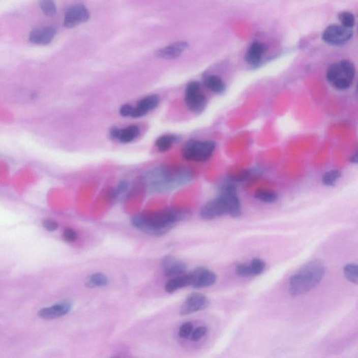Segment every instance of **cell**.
I'll return each instance as SVG.
<instances>
[{
  "label": "cell",
  "mask_w": 358,
  "mask_h": 358,
  "mask_svg": "<svg viewBox=\"0 0 358 358\" xmlns=\"http://www.w3.org/2000/svg\"><path fill=\"white\" fill-rule=\"evenodd\" d=\"M192 172L180 166H158L144 176L145 188L151 193H165L182 187L191 182Z\"/></svg>",
  "instance_id": "cell-1"
},
{
  "label": "cell",
  "mask_w": 358,
  "mask_h": 358,
  "mask_svg": "<svg viewBox=\"0 0 358 358\" xmlns=\"http://www.w3.org/2000/svg\"><path fill=\"white\" fill-rule=\"evenodd\" d=\"M183 218L182 212L166 210L150 216L137 215L132 218V224L136 228L147 234L161 236L170 230Z\"/></svg>",
  "instance_id": "cell-2"
},
{
  "label": "cell",
  "mask_w": 358,
  "mask_h": 358,
  "mask_svg": "<svg viewBox=\"0 0 358 358\" xmlns=\"http://www.w3.org/2000/svg\"><path fill=\"white\" fill-rule=\"evenodd\" d=\"M322 261L315 260L305 264L289 281V292L293 296L307 293L319 284L325 274Z\"/></svg>",
  "instance_id": "cell-3"
},
{
  "label": "cell",
  "mask_w": 358,
  "mask_h": 358,
  "mask_svg": "<svg viewBox=\"0 0 358 358\" xmlns=\"http://www.w3.org/2000/svg\"><path fill=\"white\" fill-rule=\"evenodd\" d=\"M216 147V143L213 141L190 140L184 145L183 156L190 161L206 162L212 158Z\"/></svg>",
  "instance_id": "cell-4"
},
{
  "label": "cell",
  "mask_w": 358,
  "mask_h": 358,
  "mask_svg": "<svg viewBox=\"0 0 358 358\" xmlns=\"http://www.w3.org/2000/svg\"><path fill=\"white\" fill-rule=\"evenodd\" d=\"M185 103L194 113H200L206 108V98L201 92L198 82L192 81L188 84L185 91Z\"/></svg>",
  "instance_id": "cell-5"
},
{
  "label": "cell",
  "mask_w": 358,
  "mask_h": 358,
  "mask_svg": "<svg viewBox=\"0 0 358 358\" xmlns=\"http://www.w3.org/2000/svg\"><path fill=\"white\" fill-rule=\"evenodd\" d=\"M353 36L352 29L341 25H331L324 29L322 39L326 44L339 46L347 44Z\"/></svg>",
  "instance_id": "cell-6"
},
{
  "label": "cell",
  "mask_w": 358,
  "mask_h": 358,
  "mask_svg": "<svg viewBox=\"0 0 358 358\" xmlns=\"http://www.w3.org/2000/svg\"><path fill=\"white\" fill-rule=\"evenodd\" d=\"M355 75V66L351 62L341 61L333 63L328 67L326 77L330 83H333L340 78H347L352 81Z\"/></svg>",
  "instance_id": "cell-7"
},
{
  "label": "cell",
  "mask_w": 358,
  "mask_h": 358,
  "mask_svg": "<svg viewBox=\"0 0 358 358\" xmlns=\"http://www.w3.org/2000/svg\"><path fill=\"white\" fill-rule=\"evenodd\" d=\"M219 197L226 207L227 214L234 218L242 214V206L234 186L227 185L222 188Z\"/></svg>",
  "instance_id": "cell-8"
},
{
  "label": "cell",
  "mask_w": 358,
  "mask_h": 358,
  "mask_svg": "<svg viewBox=\"0 0 358 358\" xmlns=\"http://www.w3.org/2000/svg\"><path fill=\"white\" fill-rule=\"evenodd\" d=\"M90 18V13L85 6L76 5L67 9L64 19V26L67 28H74L80 24L87 22Z\"/></svg>",
  "instance_id": "cell-9"
},
{
  "label": "cell",
  "mask_w": 358,
  "mask_h": 358,
  "mask_svg": "<svg viewBox=\"0 0 358 358\" xmlns=\"http://www.w3.org/2000/svg\"><path fill=\"white\" fill-rule=\"evenodd\" d=\"M194 288L200 289L212 286L216 282L217 277L214 272L205 267L195 268L188 274Z\"/></svg>",
  "instance_id": "cell-10"
},
{
  "label": "cell",
  "mask_w": 358,
  "mask_h": 358,
  "mask_svg": "<svg viewBox=\"0 0 358 358\" xmlns=\"http://www.w3.org/2000/svg\"><path fill=\"white\" fill-rule=\"evenodd\" d=\"M208 303L210 301L204 294L194 292L190 294L183 304L180 309V314L185 316L203 310L208 307Z\"/></svg>",
  "instance_id": "cell-11"
},
{
  "label": "cell",
  "mask_w": 358,
  "mask_h": 358,
  "mask_svg": "<svg viewBox=\"0 0 358 358\" xmlns=\"http://www.w3.org/2000/svg\"><path fill=\"white\" fill-rule=\"evenodd\" d=\"M160 98L158 95H151L138 101L137 105L132 106L130 117L139 118L145 116L147 113L156 109L159 105Z\"/></svg>",
  "instance_id": "cell-12"
},
{
  "label": "cell",
  "mask_w": 358,
  "mask_h": 358,
  "mask_svg": "<svg viewBox=\"0 0 358 358\" xmlns=\"http://www.w3.org/2000/svg\"><path fill=\"white\" fill-rule=\"evenodd\" d=\"M225 214H227L226 207L219 196L217 198L206 203L200 211L201 217L208 221L221 217Z\"/></svg>",
  "instance_id": "cell-13"
},
{
  "label": "cell",
  "mask_w": 358,
  "mask_h": 358,
  "mask_svg": "<svg viewBox=\"0 0 358 358\" xmlns=\"http://www.w3.org/2000/svg\"><path fill=\"white\" fill-rule=\"evenodd\" d=\"M57 29L53 26H46L33 29L29 34V40L32 44L37 45L49 44L55 37Z\"/></svg>",
  "instance_id": "cell-14"
},
{
  "label": "cell",
  "mask_w": 358,
  "mask_h": 358,
  "mask_svg": "<svg viewBox=\"0 0 358 358\" xmlns=\"http://www.w3.org/2000/svg\"><path fill=\"white\" fill-rule=\"evenodd\" d=\"M162 270L166 277H175L186 274L187 266L175 257H166L162 262Z\"/></svg>",
  "instance_id": "cell-15"
},
{
  "label": "cell",
  "mask_w": 358,
  "mask_h": 358,
  "mask_svg": "<svg viewBox=\"0 0 358 358\" xmlns=\"http://www.w3.org/2000/svg\"><path fill=\"white\" fill-rule=\"evenodd\" d=\"M188 48V42H178L158 50L156 54L160 58L174 59L180 57Z\"/></svg>",
  "instance_id": "cell-16"
},
{
  "label": "cell",
  "mask_w": 358,
  "mask_h": 358,
  "mask_svg": "<svg viewBox=\"0 0 358 358\" xmlns=\"http://www.w3.org/2000/svg\"><path fill=\"white\" fill-rule=\"evenodd\" d=\"M72 305L69 302H64L51 307L44 308L39 312V316L43 319H55L59 318L70 312Z\"/></svg>",
  "instance_id": "cell-17"
},
{
  "label": "cell",
  "mask_w": 358,
  "mask_h": 358,
  "mask_svg": "<svg viewBox=\"0 0 358 358\" xmlns=\"http://www.w3.org/2000/svg\"><path fill=\"white\" fill-rule=\"evenodd\" d=\"M266 46L260 42L252 43L245 54L246 63L251 65H257L262 61L263 55L266 53Z\"/></svg>",
  "instance_id": "cell-18"
},
{
  "label": "cell",
  "mask_w": 358,
  "mask_h": 358,
  "mask_svg": "<svg viewBox=\"0 0 358 358\" xmlns=\"http://www.w3.org/2000/svg\"><path fill=\"white\" fill-rule=\"evenodd\" d=\"M190 285H191V281H190L189 275L188 274H184L183 275L173 277L172 279L167 281L165 284V289L166 292L172 293L179 289L189 286Z\"/></svg>",
  "instance_id": "cell-19"
},
{
  "label": "cell",
  "mask_w": 358,
  "mask_h": 358,
  "mask_svg": "<svg viewBox=\"0 0 358 358\" xmlns=\"http://www.w3.org/2000/svg\"><path fill=\"white\" fill-rule=\"evenodd\" d=\"M140 129L135 125L129 126L127 128L119 129L117 131L116 139L123 143H131L139 137Z\"/></svg>",
  "instance_id": "cell-20"
},
{
  "label": "cell",
  "mask_w": 358,
  "mask_h": 358,
  "mask_svg": "<svg viewBox=\"0 0 358 358\" xmlns=\"http://www.w3.org/2000/svg\"><path fill=\"white\" fill-rule=\"evenodd\" d=\"M204 85L212 92L223 93L225 90V84L219 76L216 75H206L204 78Z\"/></svg>",
  "instance_id": "cell-21"
},
{
  "label": "cell",
  "mask_w": 358,
  "mask_h": 358,
  "mask_svg": "<svg viewBox=\"0 0 358 358\" xmlns=\"http://www.w3.org/2000/svg\"><path fill=\"white\" fill-rule=\"evenodd\" d=\"M177 137L171 134H165V135L160 136L157 139L156 141V146L158 150L161 153L167 152L172 148L173 143L176 142Z\"/></svg>",
  "instance_id": "cell-22"
},
{
  "label": "cell",
  "mask_w": 358,
  "mask_h": 358,
  "mask_svg": "<svg viewBox=\"0 0 358 358\" xmlns=\"http://www.w3.org/2000/svg\"><path fill=\"white\" fill-rule=\"evenodd\" d=\"M255 197L262 202L270 204L277 201L278 195L272 190L259 189L255 192Z\"/></svg>",
  "instance_id": "cell-23"
},
{
  "label": "cell",
  "mask_w": 358,
  "mask_h": 358,
  "mask_svg": "<svg viewBox=\"0 0 358 358\" xmlns=\"http://www.w3.org/2000/svg\"><path fill=\"white\" fill-rule=\"evenodd\" d=\"M344 274L346 279L350 282L357 284L358 267L357 264H348L344 266Z\"/></svg>",
  "instance_id": "cell-24"
},
{
  "label": "cell",
  "mask_w": 358,
  "mask_h": 358,
  "mask_svg": "<svg viewBox=\"0 0 358 358\" xmlns=\"http://www.w3.org/2000/svg\"><path fill=\"white\" fill-rule=\"evenodd\" d=\"M338 18L341 25L347 28L352 29L355 25V17L349 11H342L339 13Z\"/></svg>",
  "instance_id": "cell-25"
},
{
  "label": "cell",
  "mask_w": 358,
  "mask_h": 358,
  "mask_svg": "<svg viewBox=\"0 0 358 358\" xmlns=\"http://www.w3.org/2000/svg\"><path fill=\"white\" fill-rule=\"evenodd\" d=\"M108 284V279L103 274L97 273L90 277L87 285L91 287H102Z\"/></svg>",
  "instance_id": "cell-26"
},
{
  "label": "cell",
  "mask_w": 358,
  "mask_h": 358,
  "mask_svg": "<svg viewBox=\"0 0 358 358\" xmlns=\"http://www.w3.org/2000/svg\"><path fill=\"white\" fill-rule=\"evenodd\" d=\"M129 190V183L127 181H121L117 187L113 190L111 195L113 199H123L126 197Z\"/></svg>",
  "instance_id": "cell-27"
},
{
  "label": "cell",
  "mask_w": 358,
  "mask_h": 358,
  "mask_svg": "<svg viewBox=\"0 0 358 358\" xmlns=\"http://www.w3.org/2000/svg\"><path fill=\"white\" fill-rule=\"evenodd\" d=\"M41 9L46 16L53 17L57 14V8L53 0H40Z\"/></svg>",
  "instance_id": "cell-28"
},
{
  "label": "cell",
  "mask_w": 358,
  "mask_h": 358,
  "mask_svg": "<svg viewBox=\"0 0 358 358\" xmlns=\"http://www.w3.org/2000/svg\"><path fill=\"white\" fill-rule=\"evenodd\" d=\"M341 173L338 170L328 171L322 177V183L327 186H335L336 182L340 178Z\"/></svg>",
  "instance_id": "cell-29"
},
{
  "label": "cell",
  "mask_w": 358,
  "mask_h": 358,
  "mask_svg": "<svg viewBox=\"0 0 358 358\" xmlns=\"http://www.w3.org/2000/svg\"><path fill=\"white\" fill-rule=\"evenodd\" d=\"M251 267L252 276L260 275L264 272L265 268V263L264 261L260 260L259 258H255L252 261L251 264H249Z\"/></svg>",
  "instance_id": "cell-30"
},
{
  "label": "cell",
  "mask_w": 358,
  "mask_h": 358,
  "mask_svg": "<svg viewBox=\"0 0 358 358\" xmlns=\"http://www.w3.org/2000/svg\"><path fill=\"white\" fill-rule=\"evenodd\" d=\"M193 330V325L191 322H186V323L183 324L179 328L178 330V335L181 338L183 339H188L190 338V335H191L192 332Z\"/></svg>",
  "instance_id": "cell-31"
},
{
  "label": "cell",
  "mask_w": 358,
  "mask_h": 358,
  "mask_svg": "<svg viewBox=\"0 0 358 358\" xmlns=\"http://www.w3.org/2000/svg\"><path fill=\"white\" fill-rule=\"evenodd\" d=\"M207 333V328L204 327V326H200L196 328V329L193 330L192 332L191 335H190V338L191 341H195L197 342L202 339L203 337L206 335Z\"/></svg>",
  "instance_id": "cell-32"
},
{
  "label": "cell",
  "mask_w": 358,
  "mask_h": 358,
  "mask_svg": "<svg viewBox=\"0 0 358 358\" xmlns=\"http://www.w3.org/2000/svg\"><path fill=\"white\" fill-rule=\"evenodd\" d=\"M236 273L241 277H253L250 265L246 264H240L236 266Z\"/></svg>",
  "instance_id": "cell-33"
},
{
  "label": "cell",
  "mask_w": 358,
  "mask_h": 358,
  "mask_svg": "<svg viewBox=\"0 0 358 358\" xmlns=\"http://www.w3.org/2000/svg\"><path fill=\"white\" fill-rule=\"evenodd\" d=\"M352 81L347 78H340L337 80L333 83V85L335 88L338 90H346L350 87L352 85Z\"/></svg>",
  "instance_id": "cell-34"
},
{
  "label": "cell",
  "mask_w": 358,
  "mask_h": 358,
  "mask_svg": "<svg viewBox=\"0 0 358 358\" xmlns=\"http://www.w3.org/2000/svg\"><path fill=\"white\" fill-rule=\"evenodd\" d=\"M63 238L66 242H73L77 238V234L74 229L67 228L63 232Z\"/></svg>",
  "instance_id": "cell-35"
},
{
  "label": "cell",
  "mask_w": 358,
  "mask_h": 358,
  "mask_svg": "<svg viewBox=\"0 0 358 358\" xmlns=\"http://www.w3.org/2000/svg\"><path fill=\"white\" fill-rule=\"evenodd\" d=\"M43 226L44 227L46 230L49 232H53L58 228V224L57 222L53 221L52 219H45L43 221Z\"/></svg>",
  "instance_id": "cell-36"
},
{
  "label": "cell",
  "mask_w": 358,
  "mask_h": 358,
  "mask_svg": "<svg viewBox=\"0 0 358 358\" xmlns=\"http://www.w3.org/2000/svg\"><path fill=\"white\" fill-rule=\"evenodd\" d=\"M350 162H352V163L353 164H357V161H358V158H357V152H356L355 154L353 155V156H352L351 158H350Z\"/></svg>",
  "instance_id": "cell-37"
}]
</instances>
